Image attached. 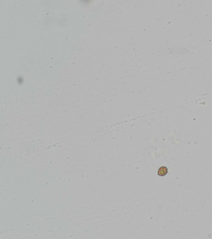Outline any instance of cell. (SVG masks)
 <instances>
[{"mask_svg": "<svg viewBox=\"0 0 212 239\" xmlns=\"http://www.w3.org/2000/svg\"><path fill=\"white\" fill-rule=\"evenodd\" d=\"M168 173V169L166 166H162L160 167L158 170V174L160 176H165Z\"/></svg>", "mask_w": 212, "mask_h": 239, "instance_id": "obj_1", "label": "cell"}]
</instances>
